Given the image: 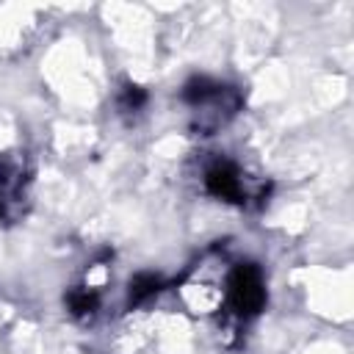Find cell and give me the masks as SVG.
<instances>
[{
  "mask_svg": "<svg viewBox=\"0 0 354 354\" xmlns=\"http://www.w3.org/2000/svg\"><path fill=\"white\" fill-rule=\"evenodd\" d=\"M66 304H69V313L72 315H91L100 304L94 288H75L69 296H66Z\"/></svg>",
  "mask_w": 354,
  "mask_h": 354,
  "instance_id": "cell-6",
  "label": "cell"
},
{
  "mask_svg": "<svg viewBox=\"0 0 354 354\" xmlns=\"http://www.w3.org/2000/svg\"><path fill=\"white\" fill-rule=\"evenodd\" d=\"M160 277L158 274H152V271H141V274H136L133 279H130V288H127V304L133 307V304H141V301H147L149 296H155L158 290H160Z\"/></svg>",
  "mask_w": 354,
  "mask_h": 354,
  "instance_id": "cell-5",
  "label": "cell"
},
{
  "mask_svg": "<svg viewBox=\"0 0 354 354\" xmlns=\"http://www.w3.org/2000/svg\"><path fill=\"white\" fill-rule=\"evenodd\" d=\"M147 105V91L141 86H124L122 88V97H119V108L127 111V113H136Z\"/></svg>",
  "mask_w": 354,
  "mask_h": 354,
  "instance_id": "cell-7",
  "label": "cell"
},
{
  "mask_svg": "<svg viewBox=\"0 0 354 354\" xmlns=\"http://www.w3.org/2000/svg\"><path fill=\"white\" fill-rule=\"evenodd\" d=\"M28 183H30V171L25 166V158L0 155V221L3 224H14L25 216Z\"/></svg>",
  "mask_w": 354,
  "mask_h": 354,
  "instance_id": "cell-3",
  "label": "cell"
},
{
  "mask_svg": "<svg viewBox=\"0 0 354 354\" xmlns=\"http://www.w3.org/2000/svg\"><path fill=\"white\" fill-rule=\"evenodd\" d=\"M227 310L238 321H252L266 307V277L257 263H238L227 277Z\"/></svg>",
  "mask_w": 354,
  "mask_h": 354,
  "instance_id": "cell-2",
  "label": "cell"
},
{
  "mask_svg": "<svg viewBox=\"0 0 354 354\" xmlns=\"http://www.w3.org/2000/svg\"><path fill=\"white\" fill-rule=\"evenodd\" d=\"M205 191L221 202H230V205H246L252 199L249 194V185H246V177L243 171L232 163V160H213L207 169H205Z\"/></svg>",
  "mask_w": 354,
  "mask_h": 354,
  "instance_id": "cell-4",
  "label": "cell"
},
{
  "mask_svg": "<svg viewBox=\"0 0 354 354\" xmlns=\"http://www.w3.org/2000/svg\"><path fill=\"white\" fill-rule=\"evenodd\" d=\"M180 97L199 116V130H216L218 124L232 119L241 108L238 88L218 83L207 75H194L191 80H185Z\"/></svg>",
  "mask_w": 354,
  "mask_h": 354,
  "instance_id": "cell-1",
  "label": "cell"
}]
</instances>
